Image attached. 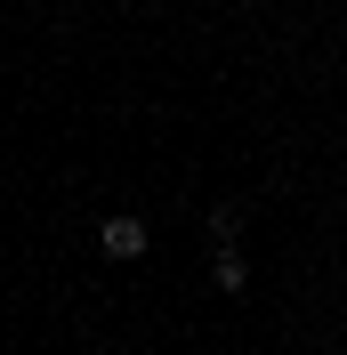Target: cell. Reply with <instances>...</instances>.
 Returning a JSON list of instances; mask_svg holds the SVG:
<instances>
[{
  "mask_svg": "<svg viewBox=\"0 0 347 355\" xmlns=\"http://www.w3.org/2000/svg\"><path fill=\"white\" fill-rule=\"evenodd\" d=\"M210 234H218V250L242 243V210H235V202H218V210H210Z\"/></svg>",
  "mask_w": 347,
  "mask_h": 355,
  "instance_id": "3957f363",
  "label": "cell"
},
{
  "mask_svg": "<svg viewBox=\"0 0 347 355\" xmlns=\"http://www.w3.org/2000/svg\"><path fill=\"white\" fill-rule=\"evenodd\" d=\"M97 243H105V259H146L153 226H146V218H105V226H97Z\"/></svg>",
  "mask_w": 347,
  "mask_h": 355,
  "instance_id": "6da1fadb",
  "label": "cell"
},
{
  "mask_svg": "<svg viewBox=\"0 0 347 355\" xmlns=\"http://www.w3.org/2000/svg\"><path fill=\"white\" fill-rule=\"evenodd\" d=\"M218 291L235 299V291H251V266H242V250H218Z\"/></svg>",
  "mask_w": 347,
  "mask_h": 355,
  "instance_id": "7a4b0ae2",
  "label": "cell"
}]
</instances>
